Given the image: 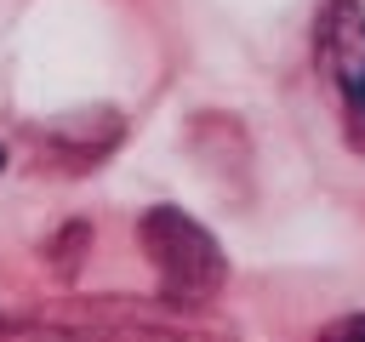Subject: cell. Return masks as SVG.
<instances>
[{
    "instance_id": "2",
    "label": "cell",
    "mask_w": 365,
    "mask_h": 342,
    "mask_svg": "<svg viewBox=\"0 0 365 342\" xmlns=\"http://www.w3.org/2000/svg\"><path fill=\"white\" fill-rule=\"evenodd\" d=\"M314 57L336 91L348 142L365 148V11L359 0H325L314 17Z\"/></svg>"
},
{
    "instance_id": "1",
    "label": "cell",
    "mask_w": 365,
    "mask_h": 342,
    "mask_svg": "<svg viewBox=\"0 0 365 342\" xmlns=\"http://www.w3.org/2000/svg\"><path fill=\"white\" fill-rule=\"evenodd\" d=\"M137 239H143V251L154 262V279H160V296L171 308H205V302H217V291L228 279V256L211 239V228H200L177 205H154V211H143Z\"/></svg>"
},
{
    "instance_id": "3",
    "label": "cell",
    "mask_w": 365,
    "mask_h": 342,
    "mask_svg": "<svg viewBox=\"0 0 365 342\" xmlns=\"http://www.w3.org/2000/svg\"><path fill=\"white\" fill-rule=\"evenodd\" d=\"M314 342H365V314H342V319H331Z\"/></svg>"
},
{
    "instance_id": "4",
    "label": "cell",
    "mask_w": 365,
    "mask_h": 342,
    "mask_svg": "<svg viewBox=\"0 0 365 342\" xmlns=\"http://www.w3.org/2000/svg\"><path fill=\"white\" fill-rule=\"evenodd\" d=\"M0 165H6V148H0Z\"/></svg>"
}]
</instances>
